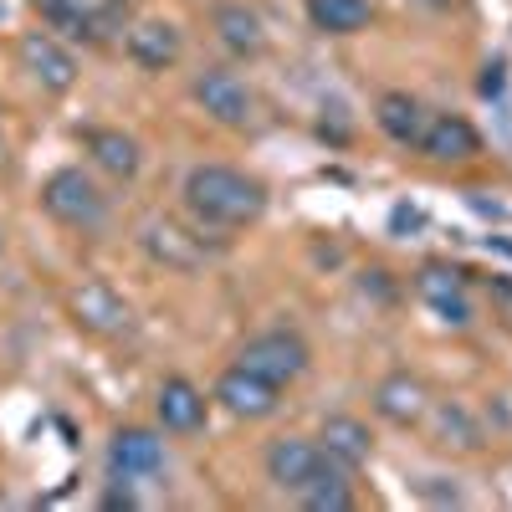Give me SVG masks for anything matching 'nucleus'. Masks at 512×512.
<instances>
[{
    "label": "nucleus",
    "instance_id": "obj_1",
    "mask_svg": "<svg viewBox=\"0 0 512 512\" xmlns=\"http://www.w3.org/2000/svg\"><path fill=\"white\" fill-rule=\"evenodd\" d=\"M180 200L200 231H246L267 216V185L231 164H195Z\"/></svg>",
    "mask_w": 512,
    "mask_h": 512
},
{
    "label": "nucleus",
    "instance_id": "obj_2",
    "mask_svg": "<svg viewBox=\"0 0 512 512\" xmlns=\"http://www.w3.org/2000/svg\"><path fill=\"white\" fill-rule=\"evenodd\" d=\"M41 210L67 226V231H98L108 221V195L103 185L88 175V169H77V164H62L52 169L47 180H41Z\"/></svg>",
    "mask_w": 512,
    "mask_h": 512
},
{
    "label": "nucleus",
    "instance_id": "obj_3",
    "mask_svg": "<svg viewBox=\"0 0 512 512\" xmlns=\"http://www.w3.org/2000/svg\"><path fill=\"white\" fill-rule=\"evenodd\" d=\"M31 11L41 16V26L88 47H103L128 31V0H31Z\"/></svg>",
    "mask_w": 512,
    "mask_h": 512
},
{
    "label": "nucleus",
    "instance_id": "obj_4",
    "mask_svg": "<svg viewBox=\"0 0 512 512\" xmlns=\"http://www.w3.org/2000/svg\"><path fill=\"white\" fill-rule=\"evenodd\" d=\"M236 364L287 390V384H297V379L308 374L313 349H308L303 333H292V328H267V333H251L246 344L236 349Z\"/></svg>",
    "mask_w": 512,
    "mask_h": 512
},
{
    "label": "nucleus",
    "instance_id": "obj_5",
    "mask_svg": "<svg viewBox=\"0 0 512 512\" xmlns=\"http://www.w3.org/2000/svg\"><path fill=\"white\" fill-rule=\"evenodd\" d=\"M139 246H144V256H149L154 267L180 272V277L200 272L210 256H216L200 226H185V221H175V216H149V221L139 226Z\"/></svg>",
    "mask_w": 512,
    "mask_h": 512
},
{
    "label": "nucleus",
    "instance_id": "obj_6",
    "mask_svg": "<svg viewBox=\"0 0 512 512\" xmlns=\"http://www.w3.org/2000/svg\"><path fill=\"white\" fill-rule=\"evenodd\" d=\"M16 57L31 72V82H41L47 93H72L77 88V57L57 31H26L16 41Z\"/></svg>",
    "mask_w": 512,
    "mask_h": 512
},
{
    "label": "nucleus",
    "instance_id": "obj_7",
    "mask_svg": "<svg viewBox=\"0 0 512 512\" xmlns=\"http://www.w3.org/2000/svg\"><path fill=\"white\" fill-rule=\"evenodd\" d=\"M374 415L379 420H390L395 431H420V420H425V410H431V384H425L420 374H410V369H390L379 384H374Z\"/></svg>",
    "mask_w": 512,
    "mask_h": 512
},
{
    "label": "nucleus",
    "instance_id": "obj_8",
    "mask_svg": "<svg viewBox=\"0 0 512 512\" xmlns=\"http://www.w3.org/2000/svg\"><path fill=\"white\" fill-rule=\"evenodd\" d=\"M210 400H216L226 415H236V420H267V415L282 410V384H272V379H262V374L231 364V369L216 379Z\"/></svg>",
    "mask_w": 512,
    "mask_h": 512
},
{
    "label": "nucleus",
    "instance_id": "obj_9",
    "mask_svg": "<svg viewBox=\"0 0 512 512\" xmlns=\"http://www.w3.org/2000/svg\"><path fill=\"white\" fill-rule=\"evenodd\" d=\"M190 98H195L210 118H216L221 128H246V123H251V108H256L251 88H246L236 72H226V67H205V72H195Z\"/></svg>",
    "mask_w": 512,
    "mask_h": 512
},
{
    "label": "nucleus",
    "instance_id": "obj_10",
    "mask_svg": "<svg viewBox=\"0 0 512 512\" xmlns=\"http://www.w3.org/2000/svg\"><path fill=\"white\" fill-rule=\"evenodd\" d=\"M67 308H72V323H77L82 333H93V338H123L128 328H134V308H128L108 282H82V287H72Z\"/></svg>",
    "mask_w": 512,
    "mask_h": 512
},
{
    "label": "nucleus",
    "instance_id": "obj_11",
    "mask_svg": "<svg viewBox=\"0 0 512 512\" xmlns=\"http://www.w3.org/2000/svg\"><path fill=\"white\" fill-rule=\"evenodd\" d=\"M323 466H328V451L318 441H308V436H277L267 446V482L277 492H287V497L303 492Z\"/></svg>",
    "mask_w": 512,
    "mask_h": 512
},
{
    "label": "nucleus",
    "instance_id": "obj_12",
    "mask_svg": "<svg viewBox=\"0 0 512 512\" xmlns=\"http://www.w3.org/2000/svg\"><path fill=\"white\" fill-rule=\"evenodd\" d=\"M123 52L134 67L144 72H169L180 57H185V31L164 16H149V21H128L123 31Z\"/></svg>",
    "mask_w": 512,
    "mask_h": 512
},
{
    "label": "nucleus",
    "instance_id": "obj_13",
    "mask_svg": "<svg viewBox=\"0 0 512 512\" xmlns=\"http://www.w3.org/2000/svg\"><path fill=\"white\" fill-rule=\"evenodd\" d=\"M415 297L425 308H431L446 328H472L477 308H472V297H466V277L446 262H431V267H420L415 277Z\"/></svg>",
    "mask_w": 512,
    "mask_h": 512
},
{
    "label": "nucleus",
    "instance_id": "obj_14",
    "mask_svg": "<svg viewBox=\"0 0 512 512\" xmlns=\"http://www.w3.org/2000/svg\"><path fill=\"white\" fill-rule=\"evenodd\" d=\"M108 472L113 482H149L164 472V441L144 425H123V431L108 441Z\"/></svg>",
    "mask_w": 512,
    "mask_h": 512
},
{
    "label": "nucleus",
    "instance_id": "obj_15",
    "mask_svg": "<svg viewBox=\"0 0 512 512\" xmlns=\"http://www.w3.org/2000/svg\"><path fill=\"white\" fill-rule=\"evenodd\" d=\"M154 415H159V425H164L169 436H195V431H205L210 400H205V390H200L195 379L169 374L159 384V395H154Z\"/></svg>",
    "mask_w": 512,
    "mask_h": 512
},
{
    "label": "nucleus",
    "instance_id": "obj_16",
    "mask_svg": "<svg viewBox=\"0 0 512 512\" xmlns=\"http://www.w3.org/2000/svg\"><path fill=\"white\" fill-rule=\"evenodd\" d=\"M210 31H216V41L241 62H256L267 52V21L256 16L246 0H221V6L210 11Z\"/></svg>",
    "mask_w": 512,
    "mask_h": 512
},
{
    "label": "nucleus",
    "instance_id": "obj_17",
    "mask_svg": "<svg viewBox=\"0 0 512 512\" xmlns=\"http://www.w3.org/2000/svg\"><path fill=\"white\" fill-rule=\"evenodd\" d=\"M420 431L431 436V446H441V451H482V420L472 415V405H461V400H431Z\"/></svg>",
    "mask_w": 512,
    "mask_h": 512
},
{
    "label": "nucleus",
    "instance_id": "obj_18",
    "mask_svg": "<svg viewBox=\"0 0 512 512\" xmlns=\"http://www.w3.org/2000/svg\"><path fill=\"white\" fill-rule=\"evenodd\" d=\"M415 149L425 159H436V164H461V159L482 154V134L461 113H431V123H425V134H420Z\"/></svg>",
    "mask_w": 512,
    "mask_h": 512
},
{
    "label": "nucleus",
    "instance_id": "obj_19",
    "mask_svg": "<svg viewBox=\"0 0 512 512\" xmlns=\"http://www.w3.org/2000/svg\"><path fill=\"white\" fill-rule=\"evenodd\" d=\"M338 466H349V472H359V466L374 456V431H369V420H359V415H323V425H318V436H313Z\"/></svg>",
    "mask_w": 512,
    "mask_h": 512
},
{
    "label": "nucleus",
    "instance_id": "obj_20",
    "mask_svg": "<svg viewBox=\"0 0 512 512\" xmlns=\"http://www.w3.org/2000/svg\"><path fill=\"white\" fill-rule=\"evenodd\" d=\"M82 149H88V159L113 180H134L144 169L139 139H128L123 128H82Z\"/></svg>",
    "mask_w": 512,
    "mask_h": 512
},
{
    "label": "nucleus",
    "instance_id": "obj_21",
    "mask_svg": "<svg viewBox=\"0 0 512 512\" xmlns=\"http://www.w3.org/2000/svg\"><path fill=\"white\" fill-rule=\"evenodd\" d=\"M374 123H379V134L384 139H395L400 149H415L420 144V134H425V123H431V108H425L415 93H384L379 103H374Z\"/></svg>",
    "mask_w": 512,
    "mask_h": 512
},
{
    "label": "nucleus",
    "instance_id": "obj_22",
    "mask_svg": "<svg viewBox=\"0 0 512 512\" xmlns=\"http://www.w3.org/2000/svg\"><path fill=\"white\" fill-rule=\"evenodd\" d=\"M303 16L323 36H359L374 21L369 0H303Z\"/></svg>",
    "mask_w": 512,
    "mask_h": 512
},
{
    "label": "nucleus",
    "instance_id": "obj_23",
    "mask_svg": "<svg viewBox=\"0 0 512 512\" xmlns=\"http://www.w3.org/2000/svg\"><path fill=\"white\" fill-rule=\"evenodd\" d=\"M354 472H349V466H338L333 456H328V466H323V472L303 487V492H297V502H303L308 512H349L354 507V482H349Z\"/></svg>",
    "mask_w": 512,
    "mask_h": 512
}]
</instances>
